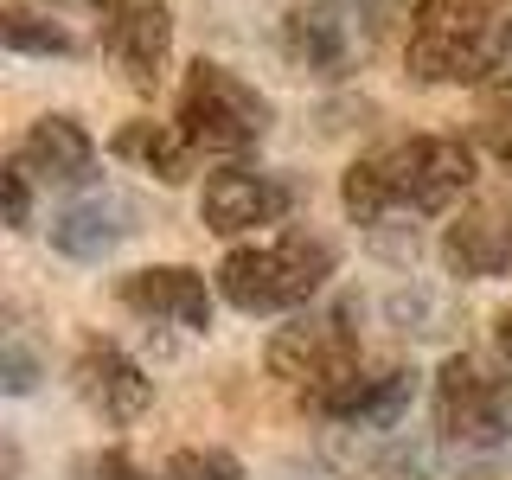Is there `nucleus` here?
Segmentation results:
<instances>
[{
	"mask_svg": "<svg viewBox=\"0 0 512 480\" xmlns=\"http://www.w3.org/2000/svg\"><path fill=\"white\" fill-rule=\"evenodd\" d=\"M474 186V148L448 135H416L397 141V148H378L365 160H352L340 199L346 218L365 224V231H384L397 218H436L448 205H461Z\"/></svg>",
	"mask_w": 512,
	"mask_h": 480,
	"instance_id": "obj_1",
	"label": "nucleus"
},
{
	"mask_svg": "<svg viewBox=\"0 0 512 480\" xmlns=\"http://www.w3.org/2000/svg\"><path fill=\"white\" fill-rule=\"evenodd\" d=\"M512 58V0H416L404 64L416 84H493Z\"/></svg>",
	"mask_w": 512,
	"mask_h": 480,
	"instance_id": "obj_2",
	"label": "nucleus"
},
{
	"mask_svg": "<svg viewBox=\"0 0 512 480\" xmlns=\"http://www.w3.org/2000/svg\"><path fill=\"white\" fill-rule=\"evenodd\" d=\"M333 276V250L320 237H263L218 263V295L237 314H288L308 308Z\"/></svg>",
	"mask_w": 512,
	"mask_h": 480,
	"instance_id": "obj_3",
	"label": "nucleus"
},
{
	"mask_svg": "<svg viewBox=\"0 0 512 480\" xmlns=\"http://www.w3.org/2000/svg\"><path fill=\"white\" fill-rule=\"evenodd\" d=\"M186 128V141L199 154H218V160H237L250 154L256 141H263L269 128V103L256 96L237 71H224V64H192L186 84H180V116H173Z\"/></svg>",
	"mask_w": 512,
	"mask_h": 480,
	"instance_id": "obj_4",
	"label": "nucleus"
},
{
	"mask_svg": "<svg viewBox=\"0 0 512 480\" xmlns=\"http://www.w3.org/2000/svg\"><path fill=\"white\" fill-rule=\"evenodd\" d=\"M436 429L442 442H455L461 455L506 442V391L500 378H487L474 359H442L436 372Z\"/></svg>",
	"mask_w": 512,
	"mask_h": 480,
	"instance_id": "obj_5",
	"label": "nucleus"
},
{
	"mask_svg": "<svg viewBox=\"0 0 512 480\" xmlns=\"http://www.w3.org/2000/svg\"><path fill=\"white\" fill-rule=\"evenodd\" d=\"M352 365H359V340H352L340 308L333 314H301L269 340V372L288 378L301 397L320 391V384H333V378H346Z\"/></svg>",
	"mask_w": 512,
	"mask_h": 480,
	"instance_id": "obj_6",
	"label": "nucleus"
},
{
	"mask_svg": "<svg viewBox=\"0 0 512 480\" xmlns=\"http://www.w3.org/2000/svg\"><path fill=\"white\" fill-rule=\"evenodd\" d=\"M416 397V372H404V365H352L346 378L320 384V391H308L301 404H308L314 416H327V423H346V429H397L404 423Z\"/></svg>",
	"mask_w": 512,
	"mask_h": 480,
	"instance_id": "obj_7",
	"label": "nucleus"
},
{
	"mask_svg": "<svg viewBox=\"0 0 512 480\" xmlns=\"http://www.w3.org/2000/svg\"><path fill=\"white\" fill-rule=\"evenodd\" d=\"M282 212H288V186L269 180V173H256V167H224L199 192V218H205V231H218V237L263 231V224H276Z\"/></svg>",
	"mask_w": 512,
	"mask_h": 480,
	"instance_id": "obj_8",
	"label": "nucleus"
},
{
	"mask_svg": "<svg viewBox=\"0 0 512 480\" xmlns=\"http://www.w3.org/2000/svg\"><path fill=\"white\" fill-rule=\"evenodd\" d=\"M71 378H77L84 404L103 416V423H135V416L154 404V378L141 372L122 346H103V340H90L84 352H77Z\"/></svg>",
	"mask_w": 512,
	"mask_h": 480,
	"instance_id": "obj_9",
	"label": "nucleus"
},
{
	"mask_svg": "<svg viewBox=\"0 0 512 480\" xmlns=\"http://www.w3.org/2000/svg\"><path fill=\"white\" fill-rule=\"evenodd\" d=\"M116 295L135 314L167 320V327H186V333H205V327H212V288H205V276H199V269H186V263L135 269V276H122Z\"/></svg>",
	"mask_w": 512,
	"mask_h": 480,
	"instance_id": "obj_10",
	"label": "nucleus"
},
{
	"mask_svg": "<svg viewBox=\"0 0 512 480\" xmlns=\"http://www.w3.org/2000/svg\"><path fill=\"white\" fill-rule=\"evenodd\" d=\"M442 263L468 282L506 276L512 269V205H468L442 237Z\"/></svg>",
	"mask_w": 512,
	"mask_h": 480,
	"instance_id": "obj_11",
	"label": "nucleus"
},
{
	"mask_svg": "<svg viewBox=\"0 0 512 480\" xmlns=\"http://www.w3.org/2000/svg\"><path fill=\"white\" fill-rule=\"evenodd\" d=\"M282 45H288V58L301 64V71H314V77H340L352 52L365 45V32L346 20L333 0H320V7H295L288 13V26H282Z\"/></svg>",
	"mask_w": 512,
	"mask_h": 480,
	"instance_id": "obj_12",
	"label": "nucleus"
},
{
	"mask_svg": "<svg viewBox=\"0 0 512 480\" xmlns=\"http://www.w3.org/2000/svg\"><path fill=\"white\" fill-rule=\"evenodd\" d=\"M167 45H173V13L160 7V0H141V7H128V13L109 20V52H116L128 90H141V96L167 71Z\"/></svg>",
	"mask_w": 512,
	"mask_h": 480,
	"instance_id": "obj_13",
	"label": "nucleus"
},
{
	"mask_svg": "<svg viewBox=\"0 0 512 480\" xmlns=\"http://www.w3.org/2000/svg\"><path fill=\"white\" fill-rule=\"evenodd\" d=\"M128 218H135V205H128L122 192H84V199H71L52 218V244L64 256H77V263H96V256H109L128 231H135Z\"/></svg>",
	"mask_w": 512,
	"mask_h": 480,
	"instance_id": "obj_14",
	"label": "nucleus"
},
{
	"mask_svg": "<svg viewBox=\"0 0 512 480\" xmlns=\"http://www.w3.org/2000/svg\"><path fill=\"white\" fill-rule=\"evenodd\" d=\"M20 160H26L32 180H45V186H84L96 167V141L71 116H39L20 141Z\"/></svg>",
	"mask_w": 512,
	"mask_h": 480,
	"instance_id": "obj_15",
	"label": "nucleus"
},
{
	"mask_svg": "<svg viewBox=\"0 0 512 480\" xmlns=\"http://www.w3.org/2000/svg\"><path fill=\"white\" fill-rule=\"evenodd\" d=\"M192 154H199V148L186 141L180 122H128L116 135V160H135V167L154 173L160 186H180L192 173Z\"/></svg>",
	"mask_w": 512,
	"mask_h": 480,
	"instance_id": "obj_16",
	"label": "nucleus"
},
{
	"mask_svg": "<svg viewBox=\"0 0 512 480\" xmlns=\"http://www.w3.org/2000/svg\"><path fill=\"white\" fill-rule=\"evenodd\" d=\"M0 39H7V52H32V58H52V52H71V32L39 20V13L26 7H7V20H0Z\"/></svg>",
	"mask_w": 512,
	"mask_h": 480,
	"instance_id": "obj_17",
	"label": "nucleus"
},
{
	"mask_svg": "<svg viewBox=\"0 0 512 480\" xmlns=\"http://www.w3.org/2000/svg\"><path fill=\"white\" fill-rule=\"evenodd\" d=\"M167 480H244V461L224 448H180L167 461Z\"/></svg>",
	"mask_w": 512,
	"mask_h": 480,
	"instance_id": "obj_18",
	"label": "nucleus"
},
{
	"mask_svg": "<svg viewBox=\"0 0 512 480\" xmlns=\"http://www.w3.org/2000/svg\"><path fill=\"white\" fill-rule=\"evenodd\" d=\"M0 186H7V224H13V231H20V224H32V173H26V160H20V154L7 160Z\"/></svg>",
	"mask_w": 512,
	"mask_h": 480,
	"instance_id": "obj_19",
	"label": "nucleus"
},
{
	"mask_svg": "<svg viewBox=\"0 0 512 480\" xmlns=\"http://www.w3.org/2000/svg\"><path fill=\"white\" fill-rule=\"evenodd\" d=\"M7 391H13V397L32 391V359H26L20 346H7Z\"/></svg>",
	"mask_w": 512,
	"mask_h": 480,
	"instance_id": "obj_20",
	"label": "nucleus"
},
{
	"mask_svg": "<svg viewBox=\"0 0 512 480\" xmlns=\"http://www.w3.org/2000/svg\"><path fill=\"white\" fill-rule=\"evenodd\" d=\"M487 96H493V103H500L506 116H512V64H506V71H500V77H493V84H487Z\"/></svg>",
	"mask_w": 512,
	"mask_h": 480,
	"instance_id": "obj_21",
	"label": "nucleus"
},
{
	"mask_svg": "<svg viewBox=\"0 0 512 480\" xmlns=\"http://www.w3.org/2000/svg\"><path fill=\"white\" fill-rule=\"evenodd\" d=\"M493 346H500V352H506V359H512V308H506L500 320H493Z\"/></svg>",
	"mask_w": 512,
	"mask_h": 480,
	"instance_id": "obj_22",
	"label": "nucleus"
},
{
	"mask_svg": "<svg viewBox=\"0 0 512 480\" xmlns=\"http://www.w3.org/2000/svg\"><path fill=\"white\" fill-rule=\"evenodd\" d=\"M58 7H116V0H58Z\"/></svg>",
	"mask_w": 512,
	"mask_h": 480,
	"instance_id": "obj_23",
	"label": "nucleus"
}]
</instances>
